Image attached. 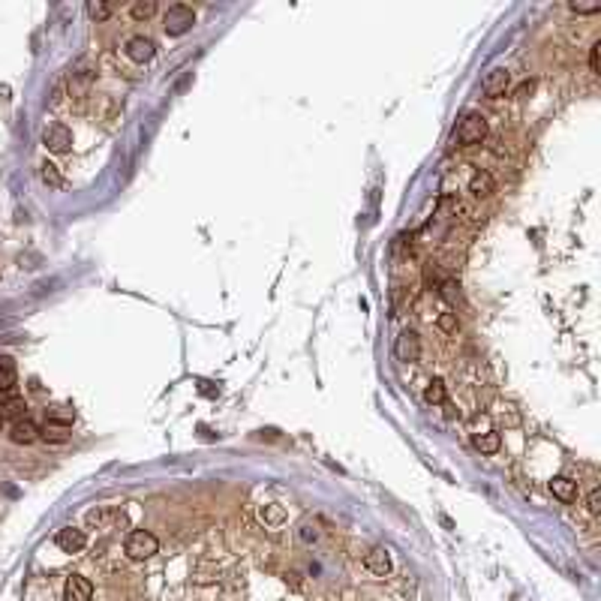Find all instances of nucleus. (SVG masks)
<instances>
[{
  "instance_id": "nucleus-20",
  "label": "nucleus",
  "mask_w": 601,
  "mask_h": 601,
  "mask_svg": "<svg viewBox=\"0 0 601 601\" xmlns=\"http://www.w3.org/2000/svg\"><path fill=\"white\" fill-rule=\"evenodd\" d=\"M40 439H45V442H66L69 439V433H66V427H57V424H48L45 430H40Z\"/></svg>"
},
{
  "instance_id": "nucleus-29",
  "label": "nucleus",
  "mask_w": 601,
  "mask_h": 601,
  "mask_svg": "<svg viewBox=\"0 0 601 601\" xmlns=\"http://www.w3.org/2000/svg\"><path fill=\"white\" fill-rule=\"evenodd\" d=\"M0 430H4V418H0Z\"/></svg>"
},
{
  "instance_id": "nucleus-17",
  "label": "nucleus",
  "mask_w": 601,
  "mask_h": 601,
  "mask_svg": "<svg viewBox=\"0 0 601 601\" xmlns=\"http://www.w3.org/2000/svg\"><path fill=\"white\" fill-rule=\"evenodd\" d=\"M16 379H18L16 361H12V358H0V391H12V388H16Z\"/></svg>"
},
{
  "instance_id": "nucleus-23",
  "label": "nucleus",
  "mask_w": 601,
  "mask_h": 601,
  "mask_svg": "<svg viewBox=\"0 0 601 601\" xmlns=\"http://www.w3.org/2000/svg\"><path fill=\"white\" fill-rule=\"evenodd\" d=\"M88 12H91V18H96V21H105L108 16H112V6H108V4H96V0H93V4L88 6Z\"/></svg>"
},
{
  "instance_id": "nucleus-26",
  "label": "nucleus",
  "mask_w": 601,
  "mask_h": 601,
  "mask_svg": "<svg viewBox=\"0 0 601 601\" xmlns=\"http://www.w3.org/2000/svg\"><path fill=\"white\" fill-rule=\"evenodd\" d=\"M589 511H593V514H601V490H598V487L589 493Z\"/></svg>"
},
{
  "instance_id": "nucleus-11",
  "label": "nucleus",
  "mask_w": 601,
  "mask_h": 601,
  "mask_svg": "<svg viewBox=\"0 0 601 601\" xmlns=\"http://www.w3.org/2000/svg\"><path fill=\"white\" fill-rule=\"evenodd\" d=\"M550 493H553V496H556L559 502L568 505V502L577 499V481L568 478V475H556V478L550 481Z\"/></svg>"
},
{
  "instance_id": "nucleus-8",
  "label": "nucleus",
  "mask_w": 601,
  "mask_h": 601,
  "mask_svg": "<svg viewBox=\"0 0 601 601\" xmlns=\"http://www.w3.org/2000/svg\"><path fill=\"white\" fill-rule=\"evenodd\" d=\"M54 544L64 553H78V550H84V544H88V535H84L81 529H76V526H66V529H60V532L54 535Z\"/></svg>"
},
{
  "instance_id": "nucleus-25",
  "label": "nucleus",
  "mask_w": 601,
  "mask_h": 601,
  "mask_svg": "<svg viewBox=\"0 0 601 601\" xmlns=\"http://www.w3.org/2000/svg\"><path fill=\"white\" fill-rule=\"evenodd\" d=\"M598 57H601V42H595L593 48H589V69L598 72Z\"/></svg>"
},
{
  "instance_id": "nucleus-18",
  "label": "nucleus",
  "mask_w": 601,
  "mask_h": 601,
  "mask_svg": "<svg viewBox=\"0 0 601 601\" xmlns=\"http://www.w3.org/2000/svg\"><path fill=\"white\" fill-rule=\"evenodd\" d=\"M424 400H427V403H433V406L445 403V382H442V379H430V382H427V388H424Z\"/></svg>"
},
{
  "instance_id": "nucleus-28",
  "label": "nucleus",
  "mask_w": 601,
  "mask_h": 601,
  "mask_svg": "<svg viewBox=\"0 0 601 601\" xmlns=\"http://www.w3.org/2000/svg\"><path fill=\"white\" fill-rule=\"evenodd\" d=\"M532 88H535V81H523V84H520V88H517V91H514V96H520V100H526V96H529V93H532Z\"/></svg>"
},
{
  "instance_id": "nucleus-4",
  "label": "nucleus",
  "mask_w": 601,
  "mask_h": 601,
  "mask_svg": "<svg viewBox=\"0 0 601 601\" xmlns=\"http://www.w3.org/2000/svg\"><path fill=\"white\" fill-rule=\"evenodd\" d=\"M42 144L52 153H66L72 148V132H69V127H64V124H48L45 132H42Z\"/></svg>"
},
{
  "instance_id": "nucleus-15",
  "label": "nucleus",
  "mask_w": 601,
  "mask_h": 601,
  "mask_svg": "<svg viewBox=\"0 0 601 601\" xmlns=\"http://www.w3.org/2000/svg\"><path fill=\"white\" fill-rule=\"evenodd\" d=\"M472 445L481 451V454H496L499 448H502V436L496 430H487V433H475V439H472Z\"/></svg>"
},
{
  "instance_id": "nucleus-2",
  "label": "nucleus",
  "mask_w": 601,
  "mask_h": 601,
  "mask_svg": "<svg viewBox=\"0 0 601 601\" xmlns=\"http://www.w3.org/2000/svg\"><path fill=\"white\" fill-rule=\"evenodd\" d=\"M124 550H127L129 559H139L141 562V559H151L153 553L160 550V541H156V535L148 532V529H136V532H129Z\"/></svg>"
},
{
  "instance_id": "nucleus-13",
  "label": "nucleus",
  "mask_w": 601,
  "mask_h": 601,
  "mask_svg": "<svg viewBox=\"0 0 601 601\" xmlns=\"http://www.w3.org/2000/svg\"><path fill=\"white\" fill-rule=\"evenodd\" d=\"M364 565H367V568H370L373 574H376V577H385V574L391 571L388 550H385V547H373V550L367 553V556H364Z\"/></svg>"
},
{
  "instance_id": "nucleus-10",
  "label": "nucleus",
  "mask_w": 601,
  "mask_h": 601,
  "mask_svg": "<svg viewBox=\"0 0 601 601\" xmlns=\"http://www.w3.org/2000/svg\"><path fill=\"white\" fill-rule=\"evenodd\" d=\"M9 439L16 445H30L40 439V427L33 424L30 418H21V421H12V430H9Z\"/></svg>"
},
{
  "instance_id": "nucleus-14",
  "label": "nucleus",
  "mask_w": 601,
  "mask_h": 601,
  "mask_svg": "<svg viewBox=\"0 0 601 601\" xmlns=\"http://www.w3.org/2000/svg\"><path fill=\"white\" fill-rule=\"evenodd\" d=\"M24 412H28V403H24V397H18V394H12L9 400L0 403V418L4 421H21Z\"/></svg>"
},
{
  "instance_id": "nucleus-9",
  "label": "nucleus",
  "mask_w": 601,
  "mask_h": 601,
  "mask_svg": "<svg viewBox=\"0 0 601 601\" xmlns=\"http://www.w3.org/2000/svg\"><path fill=\"white\" fill-rule=\"evenodd\" d=\"M127 54H129V60H136V64H148V60H153V54H156V45H153V40H148V36H132V40L127 42Z\"/></svg>"
},
{
  "instance_id": "nucleus-27",
  "label": "nucleus",
  "mask_w": 601,
  "mask_h": 601,
  "mask_svg": "<svg viewBox=\"0 0 601 601\" xmlns=\"http://www.w3.org/2000/svg\"><path fill=\"white\" fill-rule=\"evenodd\" d=\"M262 514L268 517L271 523H280V520H283V508H280V505H271V508H264Z\"/></svg>"
},
{
  "instance_id": "nucleus-7",
  "label": "nucleus",
  "mask_w": 601,
  "mask_h": 601,
  "mask_svg": "<svg viewBox=\"0 0 601 601\" xmlns=\"http://www.w3.org/2000/svg\"><path fill=\"white\" fill-rule=\"evenodd\" d=\"M394 355L400 361H418L421 358V337L415 331H403L394 343Z\"/></svg>"
},
{
  "instance_id": "nucleus-16",
  "label": "nucleus",
  "mask_w": 601,
  "mask_h": 601,
  "mask_svg": "<svg viewBox=\"0 0 601 601\" xmlns=\"http://www.w3.org/2000/svg\"><path fill=\"white\" fill-rule=\"evenodd\" d=\"M45 421L48 424H57V427H69L76 421V409L69 406H48L45 409Z\"/></svg>"
},
{
  "instance_id": "nucleus-12",
  "label": "nucleus",
  "mask_w": 601,
  "mask_h": 601,
  "mask_svg": "<svg viewBox=\"0 0 601 601\" xmlns=\"http://www.w3.org/2000/svg\"><path fill=\"white\" fill-rule=\"evenodd\" d=\"M469 192H472L475 199H487L496 192V180H493L490 172H475L472 180H469Z\"/></svg>"
},
{
  "instance_id": "nucleus-21",
  "label": "nucleus",
  "mask_w": 601,
  "mask_h": 601,
  "mask_svg": "<svg viewBox=\"0 0 601 601\" xmlns=\"http://www.w3.org/2000/svg\"><path fill=\"white\" fill-rule=\"evenodd\" d=\"M42 180H45L48 187H60V184H64V180H60L57 165H54V163H48V160L42 163Z\"/></svg>"
},
{
  "instance_id": "nucleus-19",
  "label": "nucleus",
  "mask_w": 601,
  "mask_h": 601,
  "mask_svg": "<svg viewBox=\"0 0 601 601\" xmlns=\"http://www.w3.org/2000/svg\"><path fill=\"white\" fill-rule=\"evenodd\" d=\"M153 12H156L153 0H136V4H132V18H139V21H148Z\"/></svg>"
},
{
  "instance_id": "nucleus-1",
  "label": "nucleus",
  "mask_w": 601,
  "mask_h": 601,
  "mask_svg": "<svg viewBox=\"0 0 601 601\" xmlns=\"http://www.w3.org/2000/svg\"><path fill=\"white\" fill-rule=\"evenodd\" d=\"M487 117L481 115V112H469L463 120H460V127H457L454 132V141H457V148H469V144H481L487 139Z\"/></svg>"
},
{
  "instance_id": "nucleus-5",
  "label": "nucleus",
  "mask_w": 601,
  "mask_h": 601,
  "mask_svg": "<svg viewBox=\"0 0 601 601\" xmlns=\"http://www.w3.org/2000/svg\"><path fill=\"white\" fill-rule=\"evenodd\" d=\"M64 598L66 601H91L93 598V583L81 574H69L64 583Z\"/></svg>"
},
{
  "instance_id": "nucleus-22",
  "label": "nucleus",
  "mask_w": 601,
  "mask_h": 601,
  "mask_svg": "<svg viewBox=\"0 0 601 601\" xmlns=\"http://www.w3.org/2000/svg\"><path fill=\"white\" fill-rule=\"evenodd\" d=\"M439 328L445 334H457V331H460V322H457L454 313H442V316H439Z\"/></svg>"
},
{
  "instance_id": "nucleus-6",
  "label": "nucleus",
  "mask_w": 601,
  "mask_h": 601,
  "mask_svg": "<svg viewBox=\"0 0 601 601\" xmlns=\"http://www.w3.org/2000/svg\"><path fill=\"white\" fill-rule=\"evenodd\" d=\"M508 84H511V72L496 66V69H490L487 76H484V81H481V91L496 100V96H502L505 91H508Z\"/></svg>"
},
{
  "instance_id": "nucleus-3",
  "label": "nucleus",
  "mask_w": 601,
  "mask_h": 601,
  "mask_svg": "<svg viewBox=\"0 0 601 601\" xmlns=\"http://www.w3.org/2000/svg\"><path fill=\"white\" fill-rule=\"evenodd\" d=\"M163 21H165L168 36H184L192 24H196V12H192V6H187V4H175V6H168Z\"/></svg>"
},
{
  "instance_id": "nucleus-24",
  "label": "nucleus",
  "mask_w": 601,
  "mask_h": 601,
  "mask_svg": "<svg viewBox=\"0 0 601 601\" xmlns=\"http://www.w3.org/2000/svg\"><path fill=\"white\" fill-rule=\"evenodd\" d=\"M568 9H571V12H577V16H593V12H598V9H601V4H577V0H571Z\"/></svg>"
}]
</instances>
